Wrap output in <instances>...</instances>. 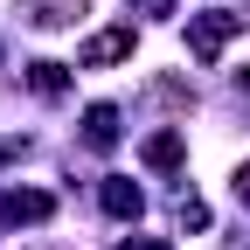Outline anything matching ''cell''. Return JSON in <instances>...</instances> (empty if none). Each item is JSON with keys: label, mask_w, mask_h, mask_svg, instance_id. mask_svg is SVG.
Segmentation results:
<instances>
[{"label": "cell", "mask_w": 250, "mask_h": 250, "mask_svg": "<svg viewBox=\"0 0 250 250\" xmlns=\"http://www.w3.org/2000/svg\"><path fill=\"white\" fill-rule=\"evenodd\" d=\"M104 208L118 215V223H132V215L146 208V195H139V188H132V181H104Z\"/></svg>", "instance_id": "obj_7"}, {"label": "cell", "mask_w": 250, "mask_h": 250, "mask_svg": "<svg viewBox=\"0 0 250 250\" xmlns=\"http://www.w3.org/2000/svg\"><path fill=\"white\" fill-rule=\"evenodd\" d=\"M236 90H250V70H236Z\"/></svg>", "instance_id": "obj_12"}, {"label": "cell", "mask_w": 250, "mask_h": 250, "mask_svg": "<svg viewBox=\"0 0 250 250\" xmlns=\"http://www.w3.org/2000/svg\"><path fill=\"white\" fill-rule=\"evenodd\" d=\"M236 202H250V160L236 167Z\"/></svg>", "instance_id": "obj_11"}, {"label": "cell", "mask_w": 250, "mask_h": 250, "mask_svg": "<svg viewBox=\"0 0 250 250\" xmlns=\"http://www.w3.org/2000/svg\"><path fill=\"white\" fill-rule=\"evenodd\" d=\"M132 56V28H104V35L83 42V70H104V62H125Z\"/></svg>", "instance_id": "obj_2"}, {"label": "cell", "mask_w": 250, "mask_h": 250, "mask_svg": "<svg viewBox=\"0 0 250 250\" xmlns=\"http://www.w3.org/2000/svg\"><path fill=\"white\" fill-rule=\"evenodd\" d=\"M83 146H98V153L118 146V104H90L83 111Z\"/></svg>", "instance_id": "obj_4"}, {"label": "cell", "mask_w": 250, "mask_h": 250, "mask_svg": "<svg viewBox=\"0 0 250 250\" xmlns=\"http://www.w3.org/2000/svg\"><path fill=\"white\" fill-rule=\"evenodd\" d=\"M21 14L35 21V28H70L83 14V0H21Z\"/></svg>", "instance_id": "obj_5"}, {"label": "cell", "mask_w": 250, "mask_h": 250, "mask_svg": "<svg viewBox=\"0 0 250 250\" xmlns=\"http://www.w3.org/2000/svg\"><path fill=\"white\" fill-rule=\"evenodd\" d=\"M181 153H188L181 132H153V139H146V167H181Z\"/></svg>", "instance_id": "obj_8"}, {"label": "cell", "mask_w": 250, "mask_h": 250, "mask_svg": "<svg viewBox=\"0 0 250 250\" xmlns=\"http://www.w3.org/2000/svg\"><path fill=\"white\" fill-rule=\"evenodd\" d=\"M181 223H188V229H202V223H208V208H202L195 195H181Z\"/></svg>", "instance_id": "obj_9"}, {"label": "cell", "mask_w": 250, "mask_h": 250, "mask_svg": "<svg viewBox=\"0 0 250 250\" xmlns=\"http://www.w3.org/2000/svg\"><path fill=\"white\" fill-rule=\"evenodd\" d=\"M118 250H174V243H167V236H125Z\"/></svg>", "instance_id": "obj_10"}, {"label": "cell", "mask_w": 250, "mask_h": 250, "mask_svg": "<svg viewBox=\"0 0 250 250\" xmlns=\"http://www.w3.org/2000/svg\"><path fill=\"white\" fill-rule=\"evenodd\" d=\"M49 195H42V188H14V195L7 202H0V215H7V223H49Z\"/></svg>", "instance_id": "obj_3"}, {"label": "cell", "mask_w": 250, "mask_h": 250, "mask_svg": "<svg viewBox=\"0 0 250 250\" xmlns=\"http://www.w3.org/2000/svg\"><path fill=\"white\" fill-rule=\"evenodd\" d=\"M236 28H243V14H229V7H202L195 21H188V49H195L202 62H215V56L229 49V35H236Z\"/></svg>", "instance_id": "obj_1"}, {"label": "cell", "mask_w": 250, "mask_h": 250, "mask_svg": "<svg viewBox=\"0 0 250 250\" xmlns=\"http://www.w3.org/2000/svg\"><path fill=\"white\" fill-rule=\"evenodd\" d=\"M28 90H35V98H62V90H70V70H62V62H28Z\"/></svg>", "instance_id": "obj_6"}]
</instances>
